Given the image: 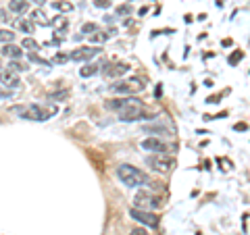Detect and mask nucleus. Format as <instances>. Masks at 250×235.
Wrapping results in <instances>:
<instances>
[{"label": "nucleus", "instance_id": "22", "mask_svg": "<svg viewBox=\"0 0 250 235\" xmlns=\"http://www.w3.org/2000/svg\"><path fill=\"white\" fill-rule=\"evenodd\" d=\"M27 57H29V60H34V62H38V65L50 67V62H48V60H46V59H42V57H38V54H36V52H29V54H27Z\"/></svg>", "mask_w": 250, "mask_h": 235}, {"label": "nucleus", "instance_id": "7", "mask_svg": "<svg viewBox=\"0 0 250 235\" xmlns=\"http://www.w3.org/2000/svg\"><path fill=\"white\" fill-rule=\"evenodd\" d=\"M136 204L140 206V210H148V208H159L161 206V200L150 196L148 192H140L136 196Z\"/></svg>", "mask_w": 250, "mask_h": 235}, {"label": "nucleus", "instance_id": "20", "mask_svg": "<svg viewBox=\"0 0 250 235\" xmlns=\"http://www.w3.org/2000/svg\"><path fill=\"white\" fill-rule=\"evenodd\" d=\"M104 40H108V36L103 34V31H94V36H90V42L92 44H103Z\"/></svg>", "mask_w": 250, "mask_h": 235}, {"label": "nucleus", "instance_id": "19", "mask_svg": "<svg viewBox=\"0 0 250 235\" xmlns=\"http://www.w3.org/2000/svg\"><path fill=\"white\" fill-rule=\"evenodd\" d=\"M67 96H69V90H61V92H52V94H48V98L54 100V102H61V100H65Z\"/></svg>", "mask_w": 250, "mask_h": 235}, {"label": "nucleus", "instance_id": "2", "mask_svg": "<svg viewBox=\"0 0 250 235\" xmlns=\"http://www.w3.org/2000/svg\"><path fill=\"white\" fill-rule=\"evenodd\" d=\"M117 177H119L127 187H140V185L148 183V177H146L144 171L131 167V164H121V167L117 169Z\"/></svg>", "mask_w": 250, "mask_h": 235}, {"label": "nucleus", "instance_id": "16", "mask_svg": "<svg viewBox=\"0 0 250 235\" xmlns=\"http://www.w3.org/2000/svg\"><path fill=\"white\" fill-rule=\"evenodd\" d=\"M52 6H54L57 11H61V13L73 11V4H71V2H67V0H59V2H52Z\"/></svg>", "mask_w": 250, "mask_h": 235}, {"label": "nucleus", "instance_id": "1", "mask_svg": "<svg viewBox=\"0 0 250 235\" xmlns=\"http://www.w3.org/2000/svg\"><path fill=\"white\" fill-rule=\"evenodd\" d=\"M57 106H42V104H29V106H15L13 113H17L21 119L27 121H46L57 113Z\"/></svg>", "mask_w": 250, "mask_h": 235}, {"label": "nucleus", "instance_id": "14", "mask_svg": "<svg viewBox=\"0 0 250 235\" xmlns=\"http://www.w3.org/2000/svg\"><path fill=\"white\" fill-rule=\"evenodd\" d=\"M29 9V2H25V0H11L9 2V11L13 13H25Z\"/></svg>", "mask_w": 250, "mask_h": 235}, {"label": "nucleus", "instance_id": "5", "mask_svg": "<svg viewBox=\"0 0 250 235\" xmlns=\"http://www.w3.org/2000/svg\"><path fill=\"white\" fill-rule=\"evenodd\" d=\"M129 216L134 218V221H138V223L146 225V227H159V216L152 215V213H148V210L131 208V210H129Z\"/></svg>", "mask_w": 250, "mask_h": 235}, {"label": "nucleus", "instance_id": "17", "mask_svg": "<svg viewBox=\"0 0 250 235\" xmlns=\"http://www.w3.org/2000/svg\"><path fill=\"white\" fill-rule=\"evenodd\" d=\"M31 19H34L36 23H40V25H50V21L44 17L42 11H34V13H31Z\"/></svg>", "mask_w": 250, "mask_h": 235}, {"label": "nucleus", "instance_id": "15", "mask_svg": "<svg viewBox=\"0 0 250 235\" xmlns=\"http://www.w3.org/2000/svg\"><path fill=\"white\" fill-rule=\"evenodd\" d=\"M98 65H94V62H92V65H83L82 69H80V75L82 77H92V75H96L98 73Z\"/></svg>", "mask_w": 250, "mask_h": 235}, {"label": "nucleus", "instance_id": "35", "mask_svg": "<svg viewBox=\"0 0 250 235\" xmlns=\"http://www.w3.org/2000/svg\"><path fill=\"white\" fill-rule=\"evenodd\" d=\"M0 67H2V62H0Z\"/></svg>", "mask_w": 250, "mask_h": 235}, {"label": "nucleus", "instance_id": "27", "mask_svg": "<svg viewBox=\"0 0 250 235\" xmlns=\"http://www.w3.org/2000/svg\"><path fill=\"white\" fill-rule=\"evenodd\" d=\"M94 4H96L98 9H106V6L111 4V2H108V0H94Z\"/></svg>", "mask_w": 250, "mask_h": 235}, {"label": "nucleus", "instance_id": "31", "mask_svg": "<svg viewBox=\"0 0 250 235\" xmlns=\"http://www.w3.org/2000/svg\"><path fill=\"white\" fill-rule=\"evenodd\" d=\"M129 235H148V231H144V229H140V227H138V229H131Z\"/></svg>", "mask_w": 250, "mask_h": 235}, {"label": "nucleus", "instance_id": "8", "mask_svg": "<svg viewBox=\"0 0 250 235\" xmlns=\"http://www.w3.org/2000/svg\"><path fill=\"white\" fill-rule=\"evenodd\" d=\"M136 104H140V100L138 98H115V100H108V102L104 104L108 111H123V108H127V106H136Z\"/></svg>", "mask_w": 250, "mask_h": 235}, {"label": "nucleus", "instance_id": "21", "mask_svg": "<svg viewBox=\"0 0 250 235\" xmlns=\"http://www.w3.org/2000/svg\"><path fill=\"white\" fill-rule=\"evenodd\" d=\"M13 38H15V34H13L11 29H0V42L11 44V42H13Z\"/></svg>", "mask_w": 250, "mask_h": 235}, {"label": "nucleus", "instance_id": "25", "mask_svg": "<svg viewBox=\"0 0 250 235\" xmlns=\"http://www.w3.org/2000/svg\"><path fill=\"white\" fill-rule=\"evenodd\" d=\"M242 59H244V52H242V50H236V52H233L231 57H229V65H238Z\"/></svg>", "mask_w": 250, "mask_h": 235}, {"label": "nucleus", "instance_id": "18", "mask_svg": "<svg viewBox=\"0 0 250 235\" xmlns=\"http://www.w3.org/2000/svg\"><path fill=\"white\" fill-rule=\"evenodd\" d=\"M17 25H19L21 31H25V34H31V31H34V23H31L29 19H21V21H17Z\"/></svg>", "mask_w": 250, "mask_h": 235}, {"label": "nucleus", "instance_id": "26", "mask_svg": "<svg viewBox=\"0 0 250 235\" xmlns=\"http://www.w3.org/2000/svg\"><path fill=\"white\" fill-rule=\"evenodd\" d=\"M98 27H96V23H85V25L82 27V31L83 34H94V31H96Z\"/></svg>", "mask_w": 250, "mask_h": 235}, {"label": "nucleus", "instance_id": "34", "mask_svg": "<svg viewBox=\"0 0 250 235\" xmlns=\"http://www.w3.org/2000/svg\"><path fill=\"white\" fill-rule=\"evenodd\" d=\"M29 2H34V4H38V6H42V4L46 2V0H29Z\"/></svg>", "mask_w": 250, "mask_h": 235}, {"label": "nucleus", "instance_id": "32", "mask_svg": "<svg viewBox=\"0 0 250 235\" xmlns=\"http://www.w3.org/2000/svg\"><path fill=\"white\" fill-rule=\"evenodd\" d=\"M244 233H248V215H244Z\"/></svg>", "mask_w": 250, "mask_h": 235}, {"label": "nucleus", "instance_id": "10", "mask_svg": "<svg viewBox=\"0 0 250 235\" xmlns=\"http://www.w3.org/2000/svg\"><path fill=\"white\" fill-rule=\"evenodd\" d=\"M129 71L127 62H106V69H104V75L106 77H121Z\"/></svg>", "mask_w": 250, "mask_h": 235}, {"label": "nucleus", "instance_id": "30", "mask_svg": "<svg viewBox=\"0 0 250 235\" xmlns=\"http://www.w3.org/2000/svg\"><path fill=\"white\" fill-rule=\"evenodd\" d=\"M233 129H236V131H244V129H248V125L246 123H236V125H233Z\"/></svg>", "mask_w": 250, "mask_h": 235}, {"label": "nucleus", "instance_id": "23", "mask_svg": "<svg viewBox=\"0 0 250 235\" xmlns=\"http://www.w3.org/2000/svg\"><path fill=\"white\" fill-rule=\"evenodd\" d=\"M25 69H27V65H21L19 60H13L9 65V71H13V73H21V71H25Z\"/></svg>", "mask_w": 250, "mask_h": 235}, {"label": "nucleus", "instance_id": "12", "mask_svg": "<svg viewBox=\"0 0 250 235\" xmlns=\"http://www.w3.org/2000/svg\"><path fill=\"white\" fill-rule=\"evenodd\" d=\"M0 81H2V85H6V88H17V85H21L19 75L13 71H0Z\"/></svg>", "mask_w": 250, "mask_h": 235}, {"label": "nucleus", "instance_id": "29", "mask_svg": "<svg viewBox=\"0 0 250 235\" xmlns=\"http://www.w3.org/2000/svg\"><path fill=\"white\" fill-rule=\"evenodd\" d=\"M54 60H57V62H67L69 60V54H57Z\"/></svg>", "mask_w": 250, "mask_h": 235}, {"label": "nucleus", "instance_id": "4", "mask_svg": "<svg viewBox=\"0 0 250 235\" xmlns=\"http://www.w3.org/2000/svg\"><path fill=\"white\" fill-rule=\"evenodd\" d=\"M140 90H144V83L138 79V77H131V79H127V81H117V83H113V92H117V94H136V92H140Z\"/></svg>", "mask_w": 250, "mask_h": 235}, {"label": "nucleus", "instance_id": "13", "mask_svg": "<svg viewBox=\"0 0 250 235\" xmlns=\"http://www.w3.org/2000/svg\"><path fill=\"white\" fill-rule=\"evenodd\" d=\"M2 54H4V57H9V59H13V60H19L23 57L21 48H19V46H15V44H4Z\"/></svg>", "mask_w": 250, "mask_h": 235}, {"label": "nucleus", "instance_id": "9", "mask_svg": "<svg viewBox=\"0 0 250 235\" xmlns=\"http://www.w3.org/2000/svg\"><path fill=\"white\" fill-rule=\"evenodd\" d=\"M100 52H103V50L96 48V46H90V48H80V50H73L71 54H69V60H90V59H94Z\"/></svg>", "mask_w": 250, "mask_h": 235}, {"label": "nucleus", "instance_id": "33", "mask_svg": "<svg viewBox=\"0 0 250 235\" xmlns=\"http://www.w3.org/2000/svg\"><path fill=\"white\" fill-rule=\"evenodd\" d=\"M0 21H9L6 19V11H0Z\"/></svg>", "mask_w": 250, "mask_h": 235}, {"label": "nucleus", "instance_id": "24", "mask_svg": "<svg viewBox=\"0 0 250 235\" xmlns=\"http://www.w3.org/2000/svg\"><path fill=\"white\" fill-rule=\"evenodd\" d=\"M23 48H29V50H38L40 48V44L36 40H31V38H23Z\"/></svg>", "mask_w": 250, "mask_h": 235}, {"label": "nucleus", "instance_id": "11", "mask_svg": "<svg viewBox=\"0 0 250 235\" xmlns=\"http://www.w3.org/2000/svg\"><path fill=\"white\" fill-rule=\"evenodd\" d=\"M142 148L148 152H163V150H167V146L161 142L159 137H146L144 142H142Z\"/></svg>", "mask_w": 250, "mask_h": 235}, {"label": "nucleus", "instance_id": "6", "mask_svg": "<svg viewBox=\"0 0 250 235\" xmlns=\"http://www.w3.org/2000/svg\"><path fill=\"white\" fill-rule=\"evenodd\" d=\"M119 119L121 121H138V119H144V108L142 104H136V106H127V108H123V111H119Z\"/></svg>", "mask_w": 250, "mask_h": 235}, {"label": "nucleus", "instance_id": "28", "mask_svg": "<svg viewBox=\"0 0 250 235\" xmlns=\"http://www.w3.org/2000/svg\"><path fill=\"white\" fill-rule=\"evenodd\" d=\"M117 11H119L121 15H123V13H125V15H129V13H131V6H129V4H123V6H119Z\"/></svg>", "mask_w": 250, "mask_h": 235}, {"label": "nucleus", "instance_id": "3", "mask_svg": "<svg viewBox=\"0 0 250 235\" xmlns=\"http://www.w3.org/2000/svg\"><path fill=\"white\" fill-rule=\"evenodd\" d=\"M146 164L159 173H169L171 169L175 167V160L169 158V156H148L146 158Z\"/></svg>", "mask_w": 250, "mask_h": 235}]
</instances>
